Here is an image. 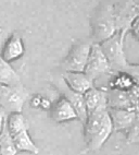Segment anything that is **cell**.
I'll return each instance as SVG.
<instances>
[{"label": "cell", "instance_id": "6da1fadb", "mask_svg": "<svg viewBox=\"0 0 139 155\" xmlns=\"http://www.w3.org/2000/svg\"><path fill=\"white\" fill-rule=\"evenodd\" d=\"M91 43L104 42L112 37L117 31L116 15L111 5H102L98 8L90 23Z\"/></svg>", "mask_w": 139, "mask_h": 155}, {"label": "cell", "instance_id": "7a4b0ae2", "mask_svg": "<svg viewBox=\"0 0 139 155\" xmlns=\"http://www.w3.org/2000/svg\"><path fill=\"white\" fill-rule=\"evenodd\" d=\"M127 33V31H117L112 37L99 44L110 64L112 73L124 72L131 66L124 51V39Z\"/></svg>", "mask_w": 139, "mask_h": 155}, {"label": "cell", "instance_id": "3957f363", "mask_svg": "<svg viewBox=\"0 0 139 155\" xmlns=\"http://www.w3.org/2000/svg\"><path fill=\"white\" fill-rule=\"evenodd\" d=\"M91 44V42L87 41H77L74 43L66 57L62 61V70L64 72H84Z\"/></svg>", "mask_w": 139, "mask_h": 155}, {"label": "cell", "instance_id": "277c9868", "mask_svg": "<svg viewBox=\"0 0 139 155\" xmlns=\"http://www.w3.org/2000/svg\"><path fill=\"white\" fill-rule=\"evenodd\" d=\"M28 98V93L23 85H0V108L7 114L22 113L23 106Z\"/></svg>", "mask_w": 139, "mask_h": 155}, {"label": "cell", "instance_id": "5b68a950", "mask_svg": "<svg viewBox=\"0 0 139 155\" xmlns=\"http://www.w3.org/2000/svg\"><path fill=\"white\" fill-rule=\"evenodd\" d=\"M84 73L88 75L92 81H96L99 77L104 74H112V70L106 55L103 54L100 45L92 43L88 60Z\"/></svg>", "mask_w": 139, "mask_h": 155}, {"label": "cell", "instance_id": "8992f818", "mask_svg": "<svg viewBox=\"0 0 139 155\" xmlns=\"http://www.w3.org/2000/svg\"><path fill=\"white\" fill-rule=\"evenodd\" d=\"M57 87H58V90L61 93V96L64 97L72 105V107L75 109L78 120H81L84 124V122L86 121L87 116H88L86 105H85V101H84V95L70 90L66 86V84L63 82V80H61L60 83L57 84Z\"/></svg>", "mask_w": 139, "mask_h": 155}, {"label": "cell", "instance_id": "52a82bcc", "mask_svg": "<svg viewBox=\"0 0 139 155\" xmlns=\"http://www.w3.org/2000/svg\"><path fill=\"white\" fill-rule=\"evenodd\" d=\"M114 132H127L136 119L137 110L108 108Z\"/></svg>", "mask_w": 139, "mask_h": 155}, {"label": "cell", "instance_id": "ba28073f", "mask_svg": "<svg viewBox=\"0 0 139 155\" xmlns=\"http://www.w3.org/2000/svg\"><path fill=\"white\" fill-rule=\"evenodd\" d=\"M49 113H50L51 119L57 124H63V122L78 119L75 109L62 96L59 97L54 103H52Z\"/></svg>", "mask_w": 139, "mask_h": 155}, {"label": "cell", "instance_id": "9c48e42d", "mask_svg": "<svg viewBox=\"0 0 139 155\" xmlns=\"http://www.w3.org/2000/svg\"><path fill=\"white\" fill-rule=\"evenodd\" d=\"M62 80L70 90L83 95L95 86V81L84 72H63Z\"/></svg>", "mask_w": 139, "mask_h": 155}, {"label": "cell", "instance_id": "30bf717a", "mask_svg": "<svg viewBox=\"0 0 139 155\" xmlns=\"http://www.w3.org/2000/svg\"><path fill=\"white\" fill-rule=\"evenodd\" d=\"M113 132V125H112L111 118H110V115H109L107 117V119L101 125V127L96 131V133L90 138V140L85 144V151L83 153L85 154V153L88 152H97V151H99L104 145V143L108 141L109 138L111 137V134Z\"/></svg>", "mask_w": 139, "mask_h": 155}, {"label": "cell", "instance_id": "8fae6325", "mask_svg": "<svg viewBox=\"0 0 139 155\" xmlns=\"http://www.w3.org/2000/svg\"><path fill=\"white\" fill-rule=\"evenodd\" d=\"M24 53H25V46H24L23 38L19 34L14 33L7 39L0 56L3 60L11 64L12 61H15L23 57Z\"/></svg>", "mask_w": 139, "mask_h": 155}, {"label": "cell", "instance_id": "7c38bea8", "mask_svg": "<svg viewBox=\"0 0 139 155\" xmlns=\"http://www.w3.org/2000/svg\"><path fill=\"white\" fill-rule=\"evenodd\" d=\"M84 101L86 105L87 113L108 109V93L107 89H99V87H91L84 94Z\"/></svg>", "mask_w": 139, "mask_h": 155}, {"label": "cell", "instance_id": "4fadbf2b", "mask_svg": "<svg viewBox=\"0 0 139 155\" xmlns=\"http://www.w3.org/2000/svg\"><path fill=\"white\" fill-rule=\"evenodd\" d=\"M109 79L108 90L120 92H129L136 87L135 81L126 72H114Z\"/></svg>", "mask_w": 139, "mask_h": 155}, {"label": "cell", "instance_id": "5bb4252c", "mask_svg": "<svg viewBox=\"0 0 139 155\" xmlns=\"http://www.w3.org/2000/svg\"><path fill=\"white\" fill-rule=\"evenodd\" d=\"M0 85L21 86L23 85L21 78L13 69L10 62L3 60L0 56Z\"/></svg>", "mask_w": 139, "mask_h": 155}, {"label": "cell", "instance_id": "9a60e30c", "mask_svg": "<svg viewBox=\"0 0 139 155\" xmlns=\"http://www.w3.org/2000/svg\"><path fill=\"white\" fill-rule=\"evenodd\" d=\"M12 139H13L14 145L17 147V152H26L35 155L39 154V147L33 141L28 130H24L17 133L12 137Z\"/></svg>", "mask_w": 139, "mask_h": 155}, {"label": "cell", "instance_id": "2e32d148", "mask_svg": "<svg viewBox=\"0 0 139 155\" xmlns=\"http://www.w3.org/2000/svg\"><path fill=\"white\" fill-rule=\"evenodd\" d=\"M6 127L10 136L13 137L24 130H28V125L22 113H11L7 116Z\"/></svg>", "mask_w": 139, "mask_h": 155}, {"label": "cell", "instance_id": "e0dca14e", "mask_svg": "<svg viewBox=\"0 0 139 155\" xmlns=\"http://www.w3.org/2000/svg\"><path fill=\"white\" fill-rule=\"evenodd\" d=\"M0 152L1 155H17L19 153L14 145L13 139L7 130V127L0 133Z\"/></svg>", "mask_w": 139, "mask_h": 155}, {"label": "cell", "instance_id": "ac0fdd59", "mask_svg": "<svg viewBox=\"0 0 139 155\" xmlns=\"http://www.w3.org/2000/svg\"><path fill=\"white\" fill-rule=\"evenodd\" d=\"M126 73L131 75L133 78V80L135 81V84L139 89V64H131V66L126 69Z\"/></svg>", "mask_w": 139, "mask_h": 155}, {"label": "cell", "instance_id": "d6986e66", "mask_svg": "<svg viewBox=\"0 0 139 155\" xmlns=\"http://www.w3.org/2000/svg\"><path fill=\"white\" fill-rule=\"evenodd\" d=\"M128 32L133 35L134 38L139 41V13L131 20V24H129V28H128Z\"/></svg>", "mask_w": 139, "mask_h": 155}, {"label": "cell", "instance_id": "ffe728a7", "mask_svg": "<svg viewBox=\"0 0 139 155\" xmlns=\"http://www.w3.org/2000/svg\"><path fill=\"white\" fill-rule=\"evenodd\" d=\"M44 96L40 94H35L31 97V101H29V104L33 108H36V109H40V106H42V102Z\"/></svg>", "mask_w": 139, "mask_h": 155}, {"label": "cell", "instance_id": "44dd1931", "mask_svg": "<svg viewBox=\"0 0 139 155\" xmlns=\"http://www.w3.org/2000/svg\"><path fill=\"white\" fill-rule=\"evenodd\" d=\"M7 116H8V114L3 110V109H1V108H0V133L2 132L3 129L6 128Z\"/></svg>", "mask_w": 139, "mask_h": 155}, {"label": "cell", "instance_id": "7402d4cb", "mask_svg": "<svg viewBox=\"0 0 139 155\" xmlns=\"http://www.w3.org/2000/svg\"><path fill=\"white\" fill-rule=\"evenodd\" d=\"M133 143H139V133L137 134V137L135 138V140L133 141Z\"/></svg>", "mask_w": 139, "mask_h": 155}, {"label": "cell", "instance_id": "603a6c76", "mask_svg": "<svg viewBox=\"0 0 139 155\" xmlns=\"http://www.w3.org/2000/svg\"><path fill=\"white\" fill-rule=\"evenodd\" d=\"M1 32H2V28H1V26H0V34H1Z\"/></svg>", "mask_w": 139, "mask_h": 155}, {"label": "cell", "instance_id": "cb8c5ba5", "mask_svg": "<svg viewBox=\"0 0 139 155\" xmlns=\"http://www.w3.org/2000/svg\"><path fill=\"white\" fill-rule=\"evenodd\" d=\"M0 155H1V152H0Z\"/></svg>", "mask_w": 139, "mask_h": 155}]
</instances>
